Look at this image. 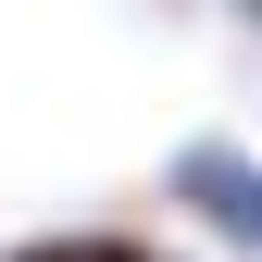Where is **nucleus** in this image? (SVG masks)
<instances>
[{"instance_id":"nucleus-1","label":"nucleus","mask_w":262,"mask_h":262,"mask_svg":"<svg viewBox=\"0 0 262 262\" xmlns=\"http://www.w3.org/2000/svg\"><path fill=\"white\" fill-rule=\"evenodd\" d=\"M162 187H175V212L212 225L225 250H262V150H237V138H187L175 162H162Z\"/></svg>"},{"instance_id":"nucleus-2","label":"nucleus","mask_w":262,"mask_h":262,"mask_svg":"<svg viewBox=\"0 0 262 262\" xmlns=\"http://www.w3.org/2000/svg\"><path fill=\"white\" fill-rule=\"evenodd\" d=\"M88 262H175L162 237H125V225H88Z\"/></svg>"},{"instance_id":"nucleus-3","label":"nucleus","mask_w":262,"mask_h":262,"mask_svg":"<svg viewBox=\"0 0 262 262\" xmlns=\"http://www.w3.org/2000/svg\"><path fill=\"white\" fill-rule=\"evenodd\" d=\"M0 262H88V237H13Z\"/></svg>"},{"instance_id":"nucleus-4","label":"nucleus","mask_w":262,"mask_h":262,"mask_svg":"<svg viewBox=\"0 0 262 262\" xmlns=\"http://www.w3.org/2000/svg\"><path fill=\"white\" fill-rule=\"evenodd\" d=\"M237 13H250V25H262V0H237Z\"/></svg>"}]
</instances>
